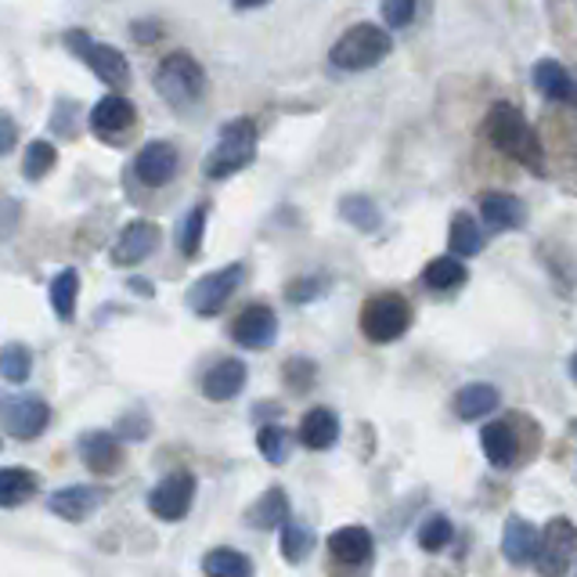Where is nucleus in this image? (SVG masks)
Masks as SVG:
<instances>
[{"instance_id":"27","label":"nucleus","mask_w":577,"mask_h":577,"mask_svg":"<svg viewBox=\"0 0 577 577\" xmlns=\"http://www.w3.org/2000/svg\"><path fill=\"white\" fill-rule=\"evenodd\" d=\"M448 249L451 256H477L484 249V231L480 224L469 217V213H459L455 221H451V231H448Z\"/></svg>"},{"instance_id":"38","label":"nucleus","mask_w":577,"mask_h":577,"mask_svg":"<svg viewBox=\"0 0 577 577\" xmlns=\"http://www.w3.org/2000/svg\"><path fill=\"white\" fill-rule=\"evenodd\" d=\"M382 18L390 29H404L415 18V0H382Z\"/></svg>"},{"instance_id":"29","label":"nucleus","mask_w":577,"mask_h":577,"mask_svg":"<svg viewBox=\"0 0 577 577\" xmlns=\"http://www.w3.org/2000/svg\"><path fill=\"white\" fill-rule=\"evenodd\" d=\"M423 281H426V289H437V292L459 289L462 281H466V264H462L459 256H437L426 264Z\"/></svg>"},{"instance_id":"35","label":"nucleus","mask_w":577,"mask_h":577,"mask_svg":"<svg viewBox=\"0 0 577 577\" xmlns=\"http://www.w3.org/2000/svg\"><path fill=\"white\" fill-rule=\"evenodd\" d=\"M54 160H59V152H54V145L48 141H33L26 155H22V174H26L29 180H40L48 177L54 170Z\"/></svg>"},{"instance_id":"4","label":"nucleus","mask_w":577,"mask_h":577,"mask_svg":"<svg viewBox=\"0 0 577 577\" xmlns=\"http://www.w3.org/2000/svg\"><path fill=\"white\" fill-rule=\"evenodd\" d=\"M155 90H160L163 101H170V105L188 109V105H196L202 98V90H206V73H202V65L191 59L188 51H174L160 62Z\"/></svg>"},{"instance_id":"17","label":"nucleus","mask_w":577,"mask_h":577,"mask_svg":"<svg viewBox=\"0 0 577 577\" xmlns=\"http://www.w3.org/2000/svg\"><path fill=\"white\" fill-rule=\"evenodd\" d=\"M535 552H538V527L524 516H509L502 530V556L513 567H524V563L535 560Z\"/></svg>"},{"instance_id":"30","label":"nucleus","mask_w":577,"mask_h":577,"mask_svg":"<svg viewBox=\"0 0 577 577\" xmlns=\"http://www.w3.org/2000/svg\"><path fill=\"white\" fill-rule=\"evenodd\" d=\"M76 297H80V275L73 267H65L51 281V308L62 322L76 318Z\"/></svg>"},{"instance_id":"18","label":"nucleus","mask_w":577,"mask_h":577,"mask_svg":"<svg viewBox=\"0 0 577 577\" xmlns=\"http://www.w3.org/2000/svg\"><path fill=\"white\" fill-rule=\"evenodd\" d=\"M372 549H376V541H372V530L368 527H339L329 535V552L347 563V567H361V563L372 560Z\"/></svg>"},{"instance_id":"39","label":"nucleus","mask_w":577,"mask_h":577,"mask_svg":"<svg viewBox=\"0 0 577 577\" xmlns=\"http://www.w3.org/2000/svg\"><path fill=\"white\" fill-rule=\"evenodd\" d=\"M18 224V202L15 199H0V239H8Z\"/></svg>"},{"instance_id":"7","label":"nucleus","mask_w":577,"mask_h":577,"mask_svg":"<svg viewBox=\"0 0 577 577\" xmlns=\"http://www.w3.org/2000/svg\"><path fill=\"white\" fill-rule=\"evenodd\" d=\"M246 267L242 264H228L221 271H210L202 275L196 286L188 289V308L199 314V318H213V314L224 311V303L235 297V289L242 286Z\"/></svg>"},{"instance_id":"19","label":"nucleus","mask_w":577,"mask_h":577,"mask_svg":"<svg viewBox=\"0 0 577 577\" xmlns=\"http://www.w3.org/2000/svg\"><path fill=\"white\" fill-rule=\"evenodd\" d=\"M480 221L491 231H513L524 224V202L509 191H488V196H480Z\"/></svg>"},{"instance_id":"9","label":"nucleus","mask_w":577,"mask_h":577,"mask_svg":"<svg viewBox=\"0 0 577 577\" xmlns=\"http://www.w3.org/2000/svg\"><path fill=\"white\" fill-rule=\"evenodd\" d=\"M191 502H196V477H191V473H185V469L163 477L152 488V494H149V509L160 519H166V524H177V519H185Z\"/></svg>"},{"instance_id":"25","label":"nucleus","mask_w":577,"mask_h":577,"mask_svg":"<svg viewBox=\"0 0 577 577\" xmlns=\"http://www.w3.org/2000/svg\"><path fill=\"white\" fill-rule=\"evenodd\" d=\"M206 577H253V560L239 549H210L202 560Z\"/></svg>"},{"instance_id":"36","label":"nucleus","mask_w":577,"mask_h":577,"mask_svg":"<svg viewBox=\"0 0 577 577\" xmlns=\"http://www.w3.org/2000/svg\"><path fill=\"white\" fill-rule=\"evenodd\" d=\"M451 538H455V527H451L448 516L434 513L426 519L423 527H418V545H423L426 552H440L451 545Z\"/></svg>"},{"instance_id":"24","label":"nucleus","mask_w":577,"mask_h":577,"mask_svg":"<svg viewBox=\"0 0 577 577\" xmlns=\"http://www.w3.org/2000/svg\"><path fill=\"white\" fill-rule=\"evenodd\" d=\"M289 519V498L281 488H271L256 498V505L249 509V524L260 527V530H271V527H281Z\"/></svg>"},{"instance_id":"31","label":"nucleus","mask_w":577,"mask_h":577,"mask_svg":"<svg viewBox=\"0 0 577 577\" xmlns=\"http://www.w3.org/2000/svg\"><path fill=\"white\" fill-rule=\"evenodd\" d=\"M256 448H260V455L271 462V466H286L289 451H292V437H289V429H281V426H260Z\"/></svg>"},{"instance_id":"34","label":"nucleus","mask_w":577,"mask_h":577,"mask_svg":"<svg viewBox=\"0 0 577 577\" xmlns=\"http://www.w3.org/2000/svg\"><path fill=\"white\" fill-rule=\"evenodd\" d=\"M311 549H314V535H311V527H303V524H281V556H286L289 563H303L311 556Z\"/></svg>"},{"instance_id":"28","label":"nucleus","mask_w":577,"mask_h":577,"mask_svg":"<svg viewBox=\"0 0 577 577\" xmlns=\"http://www.w3.org/2000/svg\"><path fill=\"white\" fill-rule=\"evenodd\" d=\"M535 87L541 90L545 98H556V101H570L574 98V80H570V73L563 70L560 62H538L535 65Z\"/></svg>"},{"instance_id":"14","label":"nucleus","mask_w":577,"mask_h":577,"mask_svg":"<svg viewBox=\"0 0 577 577\" xmlns=\"http://www.w3.org/2000/svg\"><path fill=\"white\" fill-rule=\"evenodd\" d=\"M134 120H138V112L123 95H105L90 109V130L101 134V138H120L134 127Z\"/></svg>"},{"instance_id":"23","label":"nucleus","mask_w":577,"mask_h":577,"mask_svg":"<svg viewBox=\"0 0 577 577\" xmlns=\"http://www.w3.org/2000/svg\"><path fill=\"white\" fill-rule=\"evenodd\" d=\"M33 494H37V473H33V469H22V466L0 469V509H18V505H26Z\"/></svg>"},{"instance_id":"22","label":"nucleus","mask_w":577,"mask_h":577,"mask_svg":"<svg viewBox=\"0 0 577 577\" xmlns=\"http://www.w3.org/2000/svg\"><path fill=\"white\" fill-rule=\"evenodd\" d=\"M339 440V418L333 409H311L300 423V444L311 451H329Z\"/></svg>"},{"instance_id":"32","label":"nucleus","mask_w":577,"mask_h":577,"mask_svg":"<svg viewBox=\"0 0 577 577\" xmlns=\"http://www.w3.org/2000/svg\"><path fill=\"white\" fill-rule=\"evenodd\" d=\"M33 372V354L22 343H4L0 347V376L8 382H26Z\"/></svg>"},{"instance_id":"33","label":"nucleus","mask_w":577,"mask_h":577,"mask_svg":"<svg viewBox=\"0 0 577 577\" xmlns=\"http://www.w3.org/2000/svg\"><path fill=\"white\" fill-rule=\"evenodd\" d=\"M339 213H343V221H350L361 231H376L382 221L376 202H372L368 196H347L343 202H339Z\"/></svg>"},{"instance_id":"15","label":"nucleus","mask_w":577,"mask_h":577,"mask_svg":"<svg viewBox=\"0 0 577 577\" xmlns=\"http://www.w3.org/2000/svg\"><path fill=\"white\" fill-rule=\"evenodd\" d=\"M80 459L90 473L109 477V473L120 466V440L105 434V429H87L80 437Z\"/></svg>"},{"instance_id":"3","label":"nucleus","mask_w":577,"mask_h":577,"mask_svg":"<svg viewBox=\"0 0 577 577\" xmlns=\"http://www.w3.org/2000/svg\"><path fill=\"white\" fill-rule=\"evenodd\" d=\"M253 152H256L253 120H231V123H224L221 138H217V145H213V152L206 155L202 170H206V177H213V180L231 177L253 163Z\"/></svg>"},{"instance_id":"16","label":"nucleus","mask_w":577,"mask_h":577,"mask_svg":"<svg viewBox=\"0 0 577 577\" xmlns=\"http://www.w3.org/2000/svg\"><path fill=\"white\" fill-rule=\"evenodd\" d=\"M101 505V491L87 488V484H76V488H62L48 498V509L54 516L70 519V524H80V519L95 516V509Z\"/></svg>"},{"instance_id":"5","label":"nucleus","mask_w":577,"mask_h":577,"mask_svg":"<svg viewBox=\"0 0 577 577\" xmlns=\"http://www.w3.org/2000/svg\"><path fill=\"white\" fill-rule=\"evenodd\" d=\"M409 325H412V308L398 292L372 297L365 308H361V333H365L372 343H393V339H401L409 333Z\"/></svg>"},{"instance_id":"1","label":"nucleus","mask_w":577,"mask_h":577,"mask_svg":"<svg viewBox=\"0 0 577 577\" xmlns=\"http://www.w3.org/2000/svg\"><path fill=\"white\" fill-rule=\"evenodd\" d=\"M484 130H488V141L498 152H505L509 160L535 170V174H545V149H541V138L516 105H509V101L491 105L488 120H484Z\"/></svg>"},{"instance_id":"41","label":"nucleus","mask_w":577,"mask_h":577,"mask_svg":"<svg viewBox=\"0 0 577 577\" xmlns=\"http://www.w3.org/2000/svg\"><path fill=\"white\" fill-rule=\"evenodd\" d=\"M264 4H271V0H235V8L239 11H253V8H264Z\"/></svg>"},{"instance_id":"10","label":"nucleus","mask_w":577,"mask_h":577,"mask_svg":"<svg viewBox=\"0 0 577 577\" xmlns=\"http://www.w3.org/2000/svg\"><path fill=\"white\" fill-rule=\"evenodd\" d=\"M231 336H235V343L246 347V350H267V347H275V339H278V314L271 311L267 303H253V308H246L239 318H235Z\"/></svg>"},{"instance_id":"40","label":"nucleus","mask_w":577,"mask_h":577,"mask_svg":"<svg viewBox=\"0 0 577 577\" xmlns=\"http://www.w3.org/2000/svg\"><path fill=\"white\" fill-rule=\"evenodd\" d=\"M15 141H18L15 120H11L8 112H0V155H8L11 149H15Z\"/></svg>"},{"instance_id":"6","label":"nucleus","mask_w":577,"mask_h":577,"mask_svg":"<svg viewBox=\"0 0 577 577\" xmlns=\"http://www.w3.org/2000/svg\"><path fill=\"white\" fill-rule=\"evenodd\" d=\"M574 545H577V535L567 516H556L545 530H538V552H535L538 574L567 577L574 567Z\"/></svg>"},{"instance_id":"8","label":"nucleus","mask_w":577,"mask_h":577,"mask_svg":"<svg viewBox=\"0 0 577 577\" xmlns=\"http://www.w3.org/2000/svg\"><path fill=\"white\" fill-rule=\"evenodd\" d=\"M70 48L80 54V59L90 65V73H95L98 80H105L109 87H127L130 84L127 59H123L116 48L98 43V40H87L84 33H70Z\"/></svg>"},{"instance_id":"13","label":"nucleus","mask_w":577,"mask_h":577,"mask_svg":"<svg viewBox=\"0 0 577 577\" xmlns=\"http://www.w3.org/2000/svg\"><path fill=\"white\" fill-rule=\"evenodd\" d=\"M155 246H160V228L152 221H134L120 231L116 246H112V264L134 267L149 253H155Z\"/></svg>"},{"instance_id":"12","label":"nucleus","mask_w":577,"mask_h":577,"mask_svg":"<svg viewBox=\"0 0 577 577\" xmlns=\"http://www.w3.org/2000/svg\"><path fill=\"white\" fill-rule=\"evenodd\" d=\"M134 174H138L141 185L149 188H163L174 180L177 174V149L170 141H149L134 160Z\"/></svg>"},{"instance_id":"21","label":"nucleus","mask_w":577,"mask_h":577,"mask_svg":"<svg viewBox=\"0 0 577 577\" xmlns=\"http://www.w3.org/2000/svg\"><path fill=\"white\" fill-rule=\"evenodd\" d=\"M480 444H484V455H488L491 466L505 469L513 466L516 455H519V437H516V426L513 423H488L480 434Z\"/></svg>"},{"instance_id":"2","label":"nucleus","mask_w":577,"mask_h":577,"mask_svg":"<svg viewBox=\"0 0 577 577\" xmlns=\"http://www.w3.org/2000/svg\"><path fill=\"white\" fill-rule=\"evenodd\" d=\"M390 48L393 43H390L387 29L372 26V22H358V26H350L343 37L333 43L329 59L336 70H343V73H365L387 59Z\"/></svg>"},{"instance_id":"20","label":"nucleus","mask_w":577,"mask_h":577,"mask_svg":"<svg viewBox=\"0 0 577 577\" xmlns=\"http://www.w3.org/2000/svg\"><path fill=\"white\" fill-rule=\"evenodd\" d=\"M246 387V365L242 361H217L206 376H202V393H206L210 401H231L235 393H242Z\"/></svg>"},{"instance_id":"26","label":"nucleus","mask_w":577,"mask_h":577,"mask_svg":"<svg viewBox=\"0 0 577 577\" xmlns=\"http://www.w3.org/2000/svg\"><path fill=\"white\" fill-rule=\"evenodd\" d=\"M494 409H498V390L491 387V382H469V387H462L455 398L459 418H484Z\"/></svg>"},{"instance_id":"11","label":"nucleus","mask_w":577,"mask_h":577,"mask_svg":"<svg viewBox=\"0 0 577 577\" xmlns=\"http://www.w3.org/2000/svg\"><path fill=\"white\" fill-rule=\"evenodd\" d=\"M0 415H4V429L18 440L40 437L51 423V409L40 398H11Z\"/></svg>"},{"instance_id":"37","label":"nucleus","mask_w":577,"mask_h":577,"mask_svg":"<svg viewBox=\"0 0 577 577\" xmlns=\"http://www.w3.org/2000/svg\"><path fill=\"white\" fill-rule=\"evenodd\" d=\"M202 231H206V206H196L185 217V224H180V235H177V242H180V253L185 256H196L199 253V246H202Z\"/></svg>"}]
</instances>
